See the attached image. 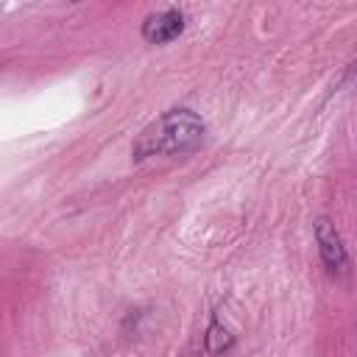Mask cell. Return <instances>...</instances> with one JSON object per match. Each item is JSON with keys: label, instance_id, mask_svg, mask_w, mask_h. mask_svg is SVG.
<instances>
[{"label": "cell", "instance_id": "obj_1", "mask_svg": "<svg viewBox=\"0 0 357 357\" xmlns=\"http://www.w3.org/2000/svg\"><path fill=\"white\" fill-rule=\"evenodd\" d=\"M204 131H206V126L195 112L170 109L139 134V139L134 142V159L190 153L201 145Z\"/></svg>", "mask_w": 357, "mask_h": 357}, {"label": "cell", "instance_id": "obj_2", "mask_svg": "<svg viewBox=\"0 0 357 357\" xmlns=\"http://www.w3.org/2000/svg\"><path fill=\"white\" fill-rule=\"evenodd\" d=\"M315 240H318V251H321V259L329 268V273H346L349 271V254H346V245H343V240H340V234L329 218L315 220Z\"/></svg>", "mask_w": 357, "mask_h": 357}, {"label": "cell", "instance_id": "obj_3", "mask_svg": "<svg viewBox=\"0 0 357 357\" xmlns=\"http://www.w3.org/2000/svg\"><path fill=\"white\" fill-rule=\"evenodd\" d=\"M184 31V14L178 8H165L156 14H148L142 22V36L153 45H165L170 39H176Z\"/></svg>", "mask_w": 357, "mask_h": 357}, {"label": "cell", "instance_id": "obj_4", "mask_svg": "<svg viewBox=\"0 0 357 357\" xmlns=\"http://www.w3.org/2000/svg\"><path fill=\"white\" fill-rule=\"evenodd\" d=\"M231 346V335H229V329L226 326H220L218 321L209 326V332H206V349L212 351V354H220L223 349H229Z\"/></svg>", "mask_w": 357, "mask_h": 357}]
</instances>
